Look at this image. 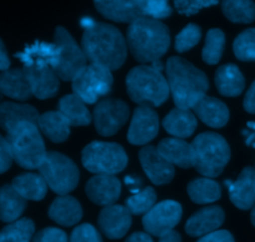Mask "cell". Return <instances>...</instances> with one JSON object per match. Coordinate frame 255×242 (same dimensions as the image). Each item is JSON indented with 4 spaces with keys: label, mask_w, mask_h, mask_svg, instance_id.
<instances>
[{
    "label": "cell",
    "mask_w": 255,
    "mask_h": 242,
    "mask_svg": "<svg viewBox=\"0 0 255 242\" xmlns=\"http://www.w3.org/2000/svg\"><path fill=\"white\" fill-rule=\"evenodd\" d=\"M216 86L221 94L226 97H237L246 87V79L238 66L233 64L221 66L214 76Z\"/></svg>",
    "instance_id": "26"
},
{
    "label": "cell",
    "mask_w": 255,
    "mask_h": 242,
    "mask_svg": "<svg viewBox=\"0 0 255 242\" xmlns=\"http://www.w3.org/2000/svg\"><path fill=\"white\" fill-rule=\"evenodd\" d=\"M196 116L212 128H222L229 121V109L224 102L214 97L204 96L193 107Z\"/></svg>",
    "instance_id": "22"
},
{
    "label": "cell",
    "mask_w": 255,
    "mask_h": 242,
    "mask_svg": "<svg viewBox=\"0 0 255 242\" xmlns=\"http://www.w3.org/2000/svg\"><path fill=\"white\" fill-rule=\"evenodd\" d=\"M35 225L30 219H20L0 231V242H30Z\"/></svg>",
    "instance_id": "35"
},
{
    "label": "cell",
    "mask_w": 255,
    "mask_h": 242,
    "mask_svg": "<svg viewBox=\"0 0 255 242\" xmlns=\"http://www.w3.org/2000/svg\"><path fill=\"white\" fill-rule=\"evenodd\" d=\"M224 211L219 206H207L188 219L186 233L192 238H202L218 230L224 223Z\"/></svg>",
    "instance_id": "18"
},
{
    "label": "cell",
    "mask_w": 255,
    "mask_h": 242,
    "mask_svg": "<svg viewBox=\"0 0 255 242\" xmlns=\"http://www.w3.org/2000/svg\"><path fill=\"white\" fill-rule=\"evenodd\" d=\"M70 126L64 114L60 111H51L41 114L37 121L40 131L54 143H62L70 136Z\"/></svg>",
    "instance_id": "28"
},
{
    "label": "cell",
    "mask_w": 255,
    "mask_h": 242,
    "mask_svg": "<svg viewBox=\"0 0 255 242\" xmlns=\"http://www.w3.org/2000/svg\"><path fill=\"white\" fill-rule=\"evenodd\" d=\"M182 218L181 204L173 200H164L156 204L142 219L143 228L149 235L163 238L173 231Z\"/></svg>",
    "instance_id": "11"
},
{
    "label": "cell",
    "mask_w": 255,
    "mask_h": 242,
    "mask_svg": "<svg viewBox=\"0 0 255 242\" xmlns=\"http://www.w3.org/2000/svg\"><path fill=\"white\" fill-rule=\"evenodd\" d=\"M167 81L177 108L191 109L206 96L209 87L206 74L182 57L168 59Z\"/></svg>",
    "instance_id": "2"
},
{
    "label": "cell",
    "mask_w": 255,
    "mask_h": 242,
    "mask_svg": "<svg viewBox=\"0 0 255 242\" xmlns=\"http://www.w3.org/2000/svg\"><path fill=\"white\" fill-rule=\"evenodd\" d=\"M54 42L57 46L55 72L62 81H72L87 65L86 55L70 32L61 26L56 27Z\"/></svg>",
    "instance_id": "10"
},
{
    "label": "cell",
    "mask_w": 255,
    "mask_h": 242,
    "mask_svg": "<svg viewBox=\"0 0 255 242\" xmlns=\"http://www.w3.org/2000/svg\"><path fill=\"white\" fill-rule=\"evenodd\" d=\"M219 2V0H174V6L179 14L191 16L197 14L204 7L213 6Z\"/></svg>",
    "instance_id": "41"
},
{
    "label": "cell",
    "mask_w": 255,
    "mask_h": 242,
    "mask_svg": "<svg viewBox=\"0 0 255 242\" xmlns=\"http://www.w3.org/2000/svg\"><path fill=\"white\" fill-rule=\"evenodd\" d=\"M49 216L59 225L74 226L82 218L81 204L70 195H60L50 205Z\"/></svg>",
    "instance_id": "25"
},
{
    "label": "cell",
    "mask_w": 255,
    "mask_h": 242,
    "mask_svg": "<svg viewBox=\"0 0 255 242\" xmlns=\"http://www.w3.org/2000/svg\"><path fill=\"white\" fill-rule=\"evenodd\" d=\"M188 195L197 204L214 203L222 196L221 185L212 178L194 179L188 184Z\"/></svg>",
    "instance_id": "33"
},
{
    "label": "cell",
    "mask_w": 255,
    "mask_h": 242,
    "mask_svg": "<svg viewBox=\"0 0 255 242\" xmlns=\"http://www.w3.org/2000/svg\"><path fill=\"white\" fill-rule=\"evenodd\" d=\"M159 242H182V238L178 233H176V231H172V233H169L168 235L161 238Z\"/></svg>",
    "instance_id": "49"
},
{
    "label": "cell",
    "mask_w": 255,
    "mask_h": 242,
    "mask_svg": "<svg viewBox=\"0 0 255 242\" xmlns=\"http://www.w3.org/2000/svg\"><path fill=\"white\" fill-rule=\"evenodd\" d=\"M126 87L129 98L139 106H161L171 92L158 61L152 66L142 65L132 69L126 77Z\"/></svg>",
    "instance_id": "4"
},
{
    "label": "cell",
    "mask_w": 255,
    "mask_h": 242,
    "mask_svg": "<svg viewBox=\"0 0 255 242\" xmlns=\"http://www.w3.org/2000/svg\"><path fill=\"white\" fill-rule=\"evenodd\" d=\"M10 66V60L6 54V49H5L4 44L0 40V70L1 71H6Z\"/></svg>",
    "instance_id": "47"
},
{
    "label": "cell",
    "mask_w": 255,
    "mask_h": 242,
    "mask_svg": "<svg viewBox=\"0 0 255 242\" xmlns=\"http://www.w3.org/2000/svg\"><path fill=\"white\" fill-rule=\"evenodd\" d=\"M0 93L10 98L26 101L32 96L24 69H11L0 74Z\"/></svg>",
    "instance_id": "23"
},
{
    "label": "cell",
    "mask_w": 255,
    "mask_h": 242,
    "mask_svg": "<svg viewBox=\"0 0 255 242\" xmlns=\"http://www.w3.org/2000/svg\"><path fill=\"white\" fill-rule=\"evenodd\" d=\"M159 131L158 114L152 107L139 106L134 109L127 138L133 146H142L156 138Z\"/></svg>",
    "instance_id": "13"
},
{
    "label": "cell",
    "mask_w": 255,
    "mask_h": 242,
    "mask_svg": "<svg viewBox=\"0 0 255 242\" xmlns=\"http://www.w3.org/2000/svg\"><path fill=\"white\" fill-rule=\"evenodd\" d=\"M194 168L206 178H216L223 173L231 159V148L226 139L217 133L207 132L196 137L192 143Z\"/></svg>",
    "instance_id": "6"
},
{
    "label": "cell",
    "mask_w": 255,
    "mask_h": 242,
    "mask_svg": "<svg viewBox=\"0 0 255 242\" xmlns=\"http://www.w3.org/2000/svg\"><path fill=\"white\" fill-rule=\"evenodd\" d=\"M11 185L26 200H42L47 191L46 181L40 174H21L12 180Z\"/></svg>",
    "instance_id": "31"
},
{
    "label": "cell",
    "mask_w": 255,
    "mask_h": 242,
    "mask_svg": "<svg viewBox=\"0 0 255 242\" xmlns=\"http://www.w3.org/2000/svg\"><path fill=\"white\" fill-rule=\"evenodd\" d=\"M144 16L153 19H164L172 14L168 0H132Z\"/></svg>",
    "instance_id": "39"
},
{
    "label": "cell",
    "mask_w": 255,
    "mask_h": 242,
    "mask_svg": "<svg viewBox=\"0 0 255 242\" xmlns=\"http://www.w3.org/2000/svg\"><path fill=\"white\" fill-rule=\"evenodd\" d=\"M39 113L30 104H19L14 102H4L0 104V127L7 132L22 122L37 124Z\"/></svg>",
    "instance_id": "24"
},
{
    "label": "cell",
    "mask_w": 255,
    "mask_h": 242,
    "mask_svg": "<svg viewBox=\"0 0 255 242\" xmlns=\"http://www.w3.org/2000/svg\"><path fill=\"white\" fill-rule=\"evenodd\" d=\"M233 50L236 56L242 61L255 62V27L246 30L237 36Z\"/></svg>",
    "instance_id": "38"
},
{
    "label": "cell",
    "mask_w": 255,
    "mask_h": 242,
    "mask_svg": "<svg viewBox=\"0 0 255 242\" xmlns=\"http://www.w3.org/2000/svg\"><path fill=\"white\" fill-rule=\"evenodd\" d=\"M167 133L174 138H188L197 128V118L189 109H172L163 119Z\"/></svg>",
    "instance_id": "27"
},
{
    "label": "cell",
    "mask_w": 255,
    "mask_h": 242,
    "mask_svg": "<svg viewBox=\"0 0 255 242\" xmlns=\"http://www.w3.org/2000/svg\"><path fill=\"white\" fill-rule=\"evenodd\" d=\"M251 219H252V224L255 226V205L252 208V214H251Z\"/></svg>",
    "instance_id": "50"
},
{
    "label": "cell",
    "mask_w": 255,
    "mask_h": 242,
    "mask_svg": "<svg viewBox=\"0 0 255 242\" xmlns=\"http://www.w3.org/2000/svg\"><path fill=\"white\" fill-rule=\"evenodd\" d=\"M125 242H153L148 233H134Z\"/></svg>",
    "instance_id": "48"
},
{
    "label": "cell",
    "mask_w": 255,
    "mask_h": 242,
    "mask_svg": "<svg viewBox=\"0 0 255 242\" xmlns=\"http://www.w3.org/2000/svg\"><path fill=\"white\" fill-rule=\"evenodd\" d=\"M31 92L36 98L46 99L59 92V76L50 65L30 64L24 66Z\"/></svg>",
    "instance_id": "14"
},
{
    "label": "cell",
    "mask_w": 255,
    "mask_h": 242,
    "mask_svg": "<svg viewBox=\"0 0 255 242\" xmlns=\"http://www.w3.org/2000/svg\"><path fill=\"white\" fill-rule=\"evenodd\" d=\"M132 224V214L127 206H105L99 215V226L104 235L111 240L122 239Z\"/></svg>",
    "instance_id": "15"
},
{
    "label": "cell",
    "mask_w": 255,
    "mask_h": 242,
    "mask_svg": "<svg viewBox=\"0 0 255 242\" xmlns=\"http://www.w3.org/2000/svg\"><path fill=\"white\" fill-rule=\"evenodd\" d=\"M26 208V199L22 198L12 185L0 188V220L14 223Z\"/></svg>",
    "instance_id": "29"
},
{
    "label": "cell",
    "mask_w": 255,
    "mask_h": 242,
    "mask_svg": "<svg viewBox=\"0 0 255 242\" xmlns=\"http://www.w3.org/2000/svg\"><path fill=\"white\" fill-rule=\"evenodd\" d=\"M32 242H69L65 231L57 228H46L34 236Z\"/></svg>",
    "instance_id": "43"
},
{
    "label": "cell",
    "mask_w": 255,
    "mask_h": 242,
    "mask_svg": "<svg viewBox=\"0 0 255 242\" xmlns=\"http://www.w3.org/2000/svg\"><path fill=\"white\" fill-rule=\"evenodd\" d=\"M12 161L14 159H12L11 152H10L9 143H7L6 138L0 136V174L5 173L10 168Z\"/></svg>",
    "instance_id": "44"
},
{
    "label": "cell",
    "mask_w": 255,
    "mask_h": 242,
    "mask_svg": "<svg viewBox=\"0 0 255 242\" xmlns=\"http://www.w3.org/2000/svg\"><path fill=\"white\" fill-rule=\"evenodd\" d=\"M202 37L201 27L196 24H189L176 36V50L178 52H186L193 49Z\"/></svg>",
    "instance_id": "40"
},
{
    "label": "cell",
    "mask_w": 255,
    "mask_h": 242,
    "mask_svg": "<svg viewBox=\"0 0 255 242\" xmlns=\"http://www.w3.org/2000/svg\"><path fill=\"white\" fill-rule=\"evenodd\" d=\"M82 164L89 171L95 174L115 175L121 173L127 165V154L117 143L92 142L86 146L81 154Z\"/></svg>",
    "instance_id": "7"
},
{
    "label": "cell",
    "mask_w": 255,
    "mask_h": 242,
    "mask_svg": "<svg viewBox=\"0 0 255 242\" xmlns=\"http://www.w3.org/2000/svg\"><path fill=\"white\" fill-rule=\"evenodd\" d=\"M156 191L153 188H146L134 195L129 196L126 201V206L133 215L147 214L156 205Z\"/></svg>",
    "instance_id": "37"
},
{
    "label": "cell",
    "mask_w": 255,
    "mask_h": 242,
    "mask_svg": "<svg viewBox=\"0 0 255 242\" xmlns=\"http://www.w3.org/2000/svg\"><path fill=\"white\" fill-rule=\"evenodd\" d=\"M39 171L47 186L59 195H66L79 184L80 173L76 164L69 157L57 152L46 154Z\"/></svg>",
    "instance_id": "8"
},
{
    "label": "cell",
    "mask_w": 255,
    "mask_h": 242,
    "mask_svg": "<svg viewBox=\"0 0 255 242\" xmlns=\"http://www.w3.org/2000/svg\"><path fill=\"white\" fill-rule=\"evenodd\" d=\"M59 111L71 126H87L92 119L86 103L75 93L66 94L60 99Z\"/></svg>",
    "instance_id": "32"
},
{
    "label": "cell",
    "mask_w": 255,
    "mask_h": 242,
    "mask_svg": "<svg viewBox=\"0 0 255 242\" xmlns=\"http://www.w3.org/2000/svg\"><path fill=\"white\" fill-rule=\"evenodd\" d=\"M197 242H236L233 235L227 230H217L214 233L202 236Z\"/></svg>",
    "instance_id": "45"
},
{
    "label": "cell",
    "mask_w": 255,
    "mask_h": 242,
    "mask_svg": "<svg viewBox=\"0 0 255 242\" xmlns=\"http://www.w3.org/2000/svg\"><path fill=\"white\" fill-rule=\"evenodd\" d=\"M114 84L111 70L97 64L86 65L72 80V89L85 103H96L110 93Z\"/></svg>",
    "instance_id": "9"
},
{
    "label": "cell",
    "mask_w": 255,
    "mask_h": 242,
    "mask_svg": "<svg viewBox=\"0 0 255 242\" xmlns=\"http://www.w3.org/2000/svg\"><path fill=\"white\" fill-rule=\"evenodd\" d=\"M128 117V106L120 99H102L94 109L95 127L97 133L104 137L116 134L126 124Z\"/></svg>",
    "instance_id": "12"
},
{
    "label": "cell",
    "mask_w": 255,
    "mask_h": 242,
    "mask_svg": "<svg viewBox=\"0 0 255 242\" xmlns=\"http://www.w3.org/2000/svg\"><path fill=\"white\" fill-rule=\"evenodd\" d=\"M20 61L25 65L46 64L54 69L57 61V46L55 42L49 44L44 41H36L27 46L24 51L16 54Z\"/></svg>",
    "instance_id": "30"
},
{
    "label": "cell",
    "mask_w": 255,
    "mask_h": 242,
    "mask_svg": "<svg viewBox=\"0 0 255 242\" xmlns=\"http://www.w3.org/2000/svg\"><path fill=\"white\" fill-rule=\"evenodd\" d=\"M85 190L92 203L101 206L114 205L121 195V183L115 175L97 174L87 181Z\"/></svg>",
    "instance_id": "17"
},
{
    "label": "cell",
    "mask_w": 255,
    "mask_h": 242,
    "mask_svg": "<svg viewBox=\"0 0 255 242\" xmlns=\"http://www.w3.org/2000/svg\"><path fill=\"white\" fill-rule=\"evenodd\" d=\"M126 41L137 61L153 64L167 52L171 36L168 27L158 19L141 16L129 24Z\"/></svg>",
    "instance_id": "3"
},
{
    "label": "cell",
    "mask_w": 255,
    "mask_h": 242,
    "mask_svg": "<svg viewBox=\"0 0 255 242\" xmlns=\"http://www.w3.org/2000/svg\"><path fill=\"white\" fill-rule=\"evenodd\" d=\"M6 141L12 159L25 169L39 168L47 154L39 127L31 122H22L7 132Z\"/></svg>",
    "instance_id": "5"
},
{
    "label": "cell",
    "mask_w": 255,
    "mask_h": 242,
    "mask_svg": "<svg viewBox=\"0 0 255 242\" xmlns=\"http://www.w3.org/2000/svg\"><path fill=\"white\" fill-rule=\"evenodd\" d=\"M139 161L149 180L156 185L171 183L174 176V165L163 158L154 147H144L139 151Z\"/></svg>",
    "instance_id": "16"
},
{
    "label": "cell",
    "mask_w": 255,
    "mask_h": 242,
    "mask_svg": "<svg viewBox=\"0 0 255 242\" xmlns=\"http://www.w3.org/2000/svg\"><path fill=\"white\" fill-rule=\"evenodd\" d=\"M232 203L241 210H249L255 205V169H243L238 179L226 181Z\"/></svg>",
    "instance_id": "19"
},
{
    "label": "cell",
    "mask_w": 255,
    "mask_h": 242,
    "mask_svg": "<svg viewBox=\"0 0 255 242\" xmlns=\"http://www.w3.org/2000/svg\"><path fill=\"white\" fill-rule=\"evenodd\" d=\"M85 27L81 47L91 64L117 70L127 57V41L117 27L92 19L82 20Z\"/></svg>",
    "instance_id": "1"
},
{
    "label": "cell",
    "mask_w": 255,
    "mask_h": 242,
    "mask_svg": "<svg viewBox=\"0 0 255 242\" xmlns=\"http://www.w3.org/2000/svg\"><path fill=\"white\" fill-rule=\"evenodd\" d=\"M226 46V35L221 29H211L207 34L206 44H204L203 57L204 62L208 65H216L221 61Z\"/></svg>",
    "instance_id": "36"
},
{
    "label": "cell",
    "mask_w": 255,
    "mask_h": 242,
    "mask_svg": "<svg viewBox=\"0 0 255 242\" xmlns=\"http://www.w3.org/2000/svg\"><path fill=\"white\" fill-rule=\"evenodd\" d=\"M70 242H102V238L94 226L82 224L74 229L70 236Z\"/></svg>",
    "instance_id": "42"
},
{
    "label": "cell",
    "mask_w": 255,
    "mask_h": 242,
    "mask_svg": "<svg viewBox=\"0 0 255 242\" xmlns=\"http://www.w3.org/2000/svg\"><path fill=\"white\" fill-rule=\"evenodd\" d=\"M244 109L248 113H255V81L249 87L248 92H247L246 97H244Z\"/></svg>",
    "instance_id": "46"
},
{
    "label": "cell",
    "mask_w": 255,
    "mask_h": 242,
    "mask_svg": "<svg viewBox=\"0 0 255 242\" xmlns=\"http://www.w3.org/2000/svg\"><path fill=\"white\" fill-rule=\"evenodd\" d=\"M157 151L172 165L179 168L194 166V151L192 144L181 138H166L159 142Z\"/></svg>",
    "instance_id": "20"
},
{
    "label": "cell",
    "mask_w": 255,
    "mask_h": 242,
    "mask_svg": "<svg viewBox=\"0 0 255 242\" xmlns=\"http://www.w3.org/2000/svg\"><path fill=\"white\" fill-rule=\"evenodd\" d=\"M222 10L231 21L249 24L255 20V4L253 0H223Z\"/></svg>",
    "instance_id": "34"
},
{
    "label": "cell",
    "mask_w": 255,
    "mask_h": 242,
    "mask_svg": "<svg viewBox=\"0 0 255 242\" xmlns=\"http://www.w3.org/2000/svg\"><path fill=\"white\" fill-rule=\"evenodd\" d=\"M95 6L106 19L116 22H133L144 16L132 0H94Z\"/></svg>",
    "instance_id": "21"
}]
</instances>
